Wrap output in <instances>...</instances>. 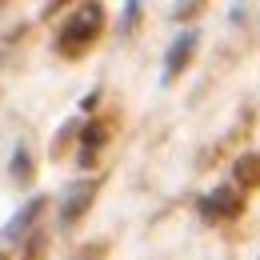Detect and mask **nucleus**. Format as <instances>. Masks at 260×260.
Segmentation results:
<instances>
[{"label":"nucleus","mask_w":260,"mask_h":260,"mask_svg":"<svg viewBox=\"0 0 260 260\" xmlns=\"http://www.w3.org/2000/svg\"><path fill=\"white\" fill-rule=\"evenodd\" d=\"M100 28H104V8H100V4H84V8H76V12L64 20L56 44H60L64 56H80V52L100 36Z\"/></svg>","instance_id":"1"},{"label":"nucleus","mask_w":260,"mask_h":260,"mask_svg":"<svg viewBox=\"0 0 260 260\" xmlns=\"http://www.w3.org/2000/svg\"><path fill=\"white\" fill-rule=\"evenodd\" d=\"M200 212L212 220V216H240L244 212V200H240V192L232 188V184H220L212 196H204L200 200Z\"/></svg>","instance_id":"2"},{"label":"nucleus","mask_w":260,"mask_h":260,"mask_svg":"<svg viewBox=\"0 0 260 260\" xmlns=\"http://www.w3.org/2000/svg\"><path fill=\"white\" fill-rule=\"evenodd\" d=\"M92 196H96V180H80V184H72L68 196L60 200V224H76L80 212L92 204Z\"/></svg>","instance_id":"3"},{"label":"nucleus","mask_w":260,"mask_h":260,"mask_svg":"<svg viewBox=\"0 0 260 260\" xmlns=\"http://www.w3.org/2000/svg\"><path fill=\"white\" fill-rule=\"evenodd\" d=\"M192 48H196V32H180L172 40V48H168V56H164V80H172L180 68L192 60Z\"/></svg>","instance_id":"4"},{"label":"nucleus","mask_w":260,"mask_h":260,"mask_svg":"<svg viewBox=\"0 0 260 260\" xmlns=\"http://www.w3.org/2000/svg\"><path fill=\"white\" fill-rule=\"evenodd\" d=\"M44 208H48V200H44V196H32V200H28V204H24V208H20V212H16V216L4 224V240H16V236H20L24 228L32 224V220L44 212Z\"/></svg>","instance_id":"5"},{"label":"nucleus","mask_w":260,"mask_h":260,"mask_svg":"<svg viewBox=\"0 0 260 260\" xmlns=\"http://www.w3.org/2000/svg\"><path fill=\"white\" fill-rule=\"evenodd\" d=\"M104 140H108V128H104V124H96V120L84 124V132H80V164H84V168L96 160V152L104 148Z\"/></svg>","instance_id":"6"},{"label":"nucleus","mask_w":260,"mask_h":260,"mask_svg":"<svg viewBox=\"0 0 260 260\" xmlns=\"http://www.w3.org/2000/svg\"><path fill=\"white\" fill-rule=\"evenodd\" d=\"M236 180L240 184H260V152H244L240 160H236Z\"/></svg>","instance_id":"7"},{"label":"nucleus","mask_w":260,"mask_h":260,"mask_svg":"<svg viewBox=\"0 0 260 260\" xmlns=\"http://www.w3.org/2000/svg\"><path fill=\"white\" fill-rule=\"evenodd\" d=\"M12 176L24 184V180H32V160H28V152L24 148H16V156H12Z\"/></svg>","instance_id":"8"},{"label":"nucleus","mask_w":260,"mask_h":260,"mask_svg":"<svg viewBox=\"0 0 260 260\" xmlns=\"http://www.w3.org/2000/svg\"><path fill=\"white\" fill-rule=\"evenodd\" d=\"M136 12H140L136 4H128V8H124V28H132V24H136Z\"/></svg>","instance_id":"9"}]
</instances>
